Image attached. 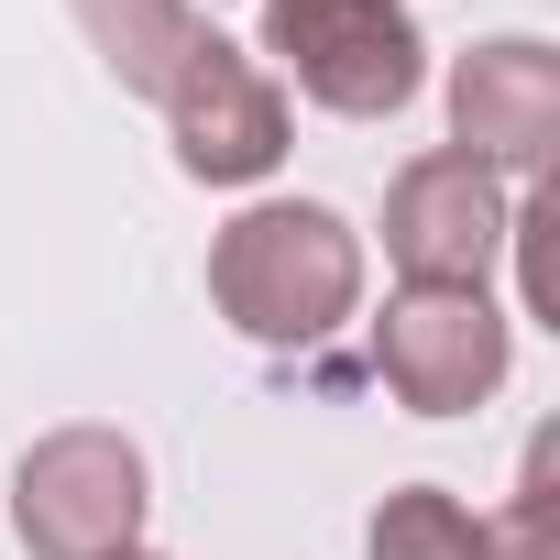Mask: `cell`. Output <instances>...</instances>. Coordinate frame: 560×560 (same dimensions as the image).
I'll list each match as a JSON object with an SVG mask.
<instances>
[{
  "label": "cell",
  "mask_w": 560,
  "mask_h": 560,
  "mask_svg": "<svg viewBox=\"0 0 560 560\" xmlns=\"http://www.w3.org/2000/svg\"><path fill=\"white\" fill-rule=\"evenodd\" d=\"M209 308L253 352H319L363 308V231L330 198H253L209 242Z\"/></svg>",
  "instance_id": "cell-1"
},
{
  "label": "cell",
  "mask_w": 560,
  "mask_h": 560,
  "mask_svg": "<svg viewBox=\"0 0 560 560\" xmlns=\"http://www.w3.org/2000/svg\"><path fill=\"white\" fill-rule=\"evenodd\" d=\"M143 516H154V462L110 418H67L12 462V538L34 560H121L143 549Z\"/></svg>",
  "instance_id": "cell-2"
},
{
  "label": "cell",
  "mask_w": 560,
  "mask_h": 560,
  "mask_svg": "<svg viewBox=\"0 0 560 560\" xmlns=\"http://www.w3.org/2000/svg\"><path fill=\"white\" fill-rule=\"evenodd\" d=\"M264 56L330 121H396L429 89V34L407 0H264Z\"/></svg>",
  "instance_id": "cell-3"
},
{
  "label": "cell",
  "mask_w": 560,
  "mask_h": 560,
  "mask_svg": "<svg viewBox=\"0 0 560 560\" xmlns=\"http://www.w3.org/2000/svg\"><path fill=\"white\" fill-rule=\"evenodd\" d=\"M363 352L407 418H472L516 363V319L483 287H396L385 319L363 330Z\"/></svg>",
  "instance_id": "cell-4"
},
{
  "label": "cell",
  "mask_w": 560,
  "mask_h": 560,
  "mask_svg": "<svg viewBox=\"0 0 560 560\" xmlns=\"http://www.w3.org/2000/svg\"><path fill=\"white\" fill-rule=\"evenodd\" d=\"M165 143L198 187H264L298 143V110H287V78L253 67L231 34H198V56L165 78Z\"/></svg>",
  "instance_id": "cell-5"
},
{
  "label": "cell",
  "mask_w": 560,
  "mask_h": 560,
  "mask_svg": "<svg viewBox=\"0 0 560 560\" xmlns=\"http://www.w3.org/2000/svg\"><path fill=\"white\" fill-rule=\"evenodd\" d=\"M505 176H483L472 154H407L385 187V264L407 287H483L505 253Z\"/></svg>",
  "instance_id": "cell-6"
},
{
  "label": "cell",
  "mask_w": 560,
  "mask_h": 560,
  "mask_svg": "<svg viewBox=\"0 0 560 560\" xmlns=\"http://www.w3.org/2000/svg\"><path fill=\"white\" fill-rule=\"evenodd\" d=\"M451 154H472L483 176L538 187L549 154H560V45L494 34V45L451 56Z\"/></svg>",
  "instance_id": "cell-7"
},
{
  "label": "cell",
  "mask_w": 560,
  "mask_h": 560,
  "mask_svg": "<svg viewBox=\"0 0 560 560\" xmlns=\"http://www.w3.org/2000/svg\"><path fill=\"white\" fill-rule=\"evenodd\" d=\"M78 12V34H89V56L132 89V100H165V78L198 56V0H67Z\"/></svg>",
  "instance_id": "cell-8"
},
{
  "label": "cell",
  "mask_w": 560,
  "mask_h": 560,
  "mask_svg": "<svg viewBox=\"0 0 560 560\" xmlns=\"http://www.w3.org/2000/svg\"><path fill=\"white\" fill-rule=\"evenodd\" d=\"M363 560H494V527L440 483H396L363 527Z\"/></svg>",
  "instance_id": "cell-9"
},
{
  "label": "cell",
  "mask_w": 560,
  "mask_h": 560,
  "mask_svg": "<svg viewBox=\"0 0 560 560\" xmlns=\"http://www.w3.org/2000/svg\"><path fill=\"white\" fill-rule=\"evenodd\" d=\"M121 560H165V549H121Z\"/></svg>",
  "instance_id": "cell-10"
}]
</instances>
